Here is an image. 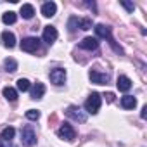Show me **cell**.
Wrapping results in <instances>:
<instances>
[{"label":"cell","instance_id":"6da1fadb","mask_svg":"<svg viewBox=\"0 0 147 147\" xmlns=\"http://www.w3.org/2000/svg\"><path fill=\"white\" fill-rule=\"evenodd\" d=\"M94 30H95L97 40H99V38H106V40L109 42V45L114 49V52L123 54V49H121L119 45H116V42H114V38H113V31H111V28H109V26H106V24H97Z\"/></svg>","mask_w":147,"mask_h":147},{"label":"cell","instance_id":"7a4b0ae2","mask_svg":"<svg viewBox=\"0 0 147 147\" xmlns=\"http://www.w3.org/2000/svg\"><path fill=\"white\" fill-rule=\"evenodd\" d=\"M100 104H102V97L97 92H92L88 95V99L85 100V109H87L88 114H97L99 109H100Z\"/></svg>","mask_w":147,"mask_h":147},{"label":"cell","instance_id":"3957f363","mask_svg":"<svg viewBox=\"0 0 147 147\" xmlns=\"http://www.w3.org/2000/svg\"><path fill=\"white\" fill-rule=\"evenodd\" d=\"M21 142L24 147H33L36 144V135H35V130L31 125H26L21 130Z\"/></svg>","mask_w":147,"mask_h":147},{"label":"cell","instance_id":"277c9868","mask_svg":"<svg viewBox=\"0 0 147 147\" xmlns=\"http://www.w3.org/2000/svg\"><path fill=\"white\" fill-rule=\"evenodd\" d=\"M66 116L71 118V119H75V121H78V123H85L87 121V113L82 111L78 106H69L66 109Z\"/></svg>","mask_w":147,"mask_h":147},{"label":"cell","instance_id":"5b68a950","mask_svg":"<svg viewBox=\"0 0 147 147\" xmlns=\"http://www.w3.org/2000/svg\"><path fill=\"white\" fill-rule=\"evenodd\" d=\"M57 135H59L61 138L67 140V142H71V140H75V138H76V131H75V128H73L69 123H62L61 128L57 130Z\"/></svg>","mask_w":147,"mask_h":147},{"label":"cell","instance_id":"8992f818","mask_svg":"<svg viewBox=\"0 0 147 147\" xmlns=\"http://www.w3.org/2000/svg\"><path fill=\"white\" fill-rule=\"evenodd\" d=\"M40 49V40L35 38V36H28V38H23L21 42V50L24 52H36Z\"/></svg>","mask_w":147,"mask_h":147},{"label":"cell","instance_id":"52a82bcc","mask_svg":"<svg viewBox=\"0 0 147 147\" xmlns=\"http://www.w3.org/2000/svg\"><path fill=\"white\" fill-rule=\"evenodd\" d=\"M88 76H90L92 83H95V85H107L109 80H111V76L107 73H100V71H95V69L88 73Z\"/></svg>","mask_w":147,"mask_h":147},{"label":"cell","instance_id":"ba28073f","mask_svg":"<svg viewBox=\"0 0 147 147\" xmlns=\"http://www.w3.org/2000/svg\"><path fill=\"white\" fill-rule=\"evenodd\" d=\"M49 78H50V82L54 85H64V82H66V69H62V67L52 69L50 75H49Z\"/></svg>","mask_w":147,"mask_h":147},{"label":"cell","instance_id":"9c48e42d","mask_svg":"<svg viewBox=\"0 0 147 147\" xmlns=\"http://www.w3.org/2000/svg\"><path fill=\"white\" fill-rule=\"evenodd\" d=\"M42 38H43V42L45 43H54L55 40H57V30L54 28V26H45L43 28V35H42Z\"/></svg>","mask_w":147,"mask_h":147},{"label":"cell","instance_id":"30bf717a","mask_svg":"<svg viewBox=\"0 0 147 147\" xmlns=\"http://www.w3.org/2000/svg\"><path fill=\"white\" fill-rule=\"evenodd\" d=\"M97 47H99V40L92 38V36H87L80 42V49H83V50H95Z\"/></svg>","mask_w":147,"mask_h":147},{"label":"cell","instance_id":"8fae6325","mask_svg":"<svg viewBox=\"0 0 147 147\" xmlns=\"http://www.w3.org/2000/svg\"><path fill=\"white\" fill-rule=\"evenodd\" d=\"M116 87H118V90H119V92H128V90L131 88V80H130L128 76L121 75V76H118Z\"/></svg>","mask_w":147,"mask_h":147},{"label":"cell","instance_id":"7c38bea8","mask_svg":"<svg viewBox=\"0 0 147 147\" xmlns=\"http://www.w3.org/2000/svg\"><path fill=\"white\" fill-rule=\"evenodd\" d=\"M55 12H57L55 2H45V4L42 5V14H43L45 18H52V16H55Z\"/></svg>","mask_w":147,"mask_h":147},{"label":"cell","instance_id":"4fadbf2b","mask_svg":"<svg viewBox=\"0 0 147 147\" xmlns=\"http://www.w3.org/2000/svg\"><path fill=\"white\" fill-rule=\"evenodd\" d=\"M43 94H45V85H43V83H40V82H36V83L31 87V99L38 100V99H42V97H43Z\"/></svg>","mask_w":147,"mask_h":147},{"label":"cell","instance_id":"5bb4252c","mask_svg":"<svg viewBox=\"0 0 147 147\" xmlns=\"http://www.w3.org/2000/svg\"><path fill=\"white\" fill-rule=\"evenodd\" d=\"M0 38H2V43H4L5 47H9V49H12V47L16 45V36H14L12 31H4Z\"/></svg>","mask_w":147,"mask_h":147},{"label":"cell","instance_id":"9a60e30c","mask_svg":"<svg viewBox=\"0 0 147 147\" xmlns=\"http://www.w3.org/2000/svg\"><path fill=\"white\" fill-rule=\"evenodd\" d=\"M19 14L23 16V19H31V18L35 16V7H33L31 4H23Z\"/></svg>","mask_w":147,"mask_h":147},{"label":"cell","instance_id":"2e32d148","mask_svg":"<svg viewBox=\"0 0 147 147\" xmlns=\"http://www.w3.org/2000/svg\"><path fill=\"white\" fill-rule=\"evenodd\" d=\"M121 106L125 109H133L137 106V99L133 95H125V97H121Z\"/></svg>","mask_w":147,"mask_h":147},{"label":"cell","instance_id":"e0dca14e","mask_svg":"<svg viewBox=\"0 0 147 147\" xmlns=\"http://www.w3.org/2000/svg\"><path fill=\"white\" fill-rule=\"evenodd\" d=\"M14 135H16V130H14L12 126H7V128L2 130V133H0V138H2L4 142H11V140L14 138Z\"/></svg>","mask_w":147,"mask_h":147},{"label":"cell","instance_id":"ac0fdd59","mask_svg":"<svg viewBox=\"0 0 147 147\" xmlns=\"http://www.w3.org/2000/svg\"><path fill=\"white\" fill-rule=\"evenodd\" d=\"M2 94H4V97H5L7 100H11V102L18 100V90L12 88V87H5V88L2 90Z\"/></svg>","mask_w":147,"mask_h":147},{"label":"cell","instance_id":"d6986e66","mask_svg":"<svg viewBox=\"0 0 147 147\" xmlns=\"http://www.w3.org/2000/svg\"><path fill=\"white\" fill-rule=\"evenodd\" d=\"M4 67H5V71L14 73V71H18V61L12 59V57H7V59L4 61Z\"/></svg>","mask_w":147,"mask_h":147},{"label":"cell","instance_id":"ffe728a7","mask_svg":"<svg viewBox=\"0 0 147 147\" xmlns=\"http://www.w3.org/2000/svg\"><path fill=\"white\" fill-rule=\"evenodd\" d=\"M2 21H4V24H14V23L18 21V14H16V12H12V11H9V12H4V16H2Z\"/></svg>","mask_w":147,"mask_h":147},{"label":"cell","instance_id":"44dd1931","mask_svg":"<svg viewBox=\"0 0 147 147\" xmlns=\"http://www.w3.org/2000/svg\"><path fill=\"white\" fill-rule=\"evenodd\" d=\"M30 88H31L30 80H26V78H19V80H18V90H19V92H28Z\"/></svg>","mask_w":147,"mask_h":147},{"label":"cell","instance_id":"7402d4cb","mask_svg":"<svg viewBox=\"0 0 147 147\" xmlns=\"http://www.w3.org/2000/svg\"><path fill=\"white\" fill-rule=\"evenodd\" d=\"M78 28L80 30H90L92 28V19L90 18H82V19H78Z\"/></svg>","mask_w":147,"mask_h":147},{"label":"cell","instance_id":"603a6c76","mask_svg":"<svg viewBox=\"0 0 147 147\" xmlns=\"http://www.w3.org/2000/svg\"><path fill=\"white\" fill-rule=\"evenodd\" d=\"M26 118H28L30 121H36V119L40 118V111H36V109H30V111H26Z\"/></svg>","mask_w":147,"mask_h":147},{"label":"cell","instance_id":"cb8c5ba5","mask_svg":"<svg viewBox=\"0 0 147 147\" xmlns=\"http://www.w3.org/2000/svg\"><path fill=\"white\" fill-rule=\"evenodd\" d=\"M67 28H69V31L73 33V31H76V28H78V18H69V23H67Z\"/></svg>","mask_w":147,"mask_h":147},{"label":"cell","instance_id":"d4e9b609","mask_svg":"<svg viewBox=\"0 0 147 147\" xmlns=\"http://www.w3.org/2000/svg\"><path fill=\"white\" fill-rule=\"evenodd\" d=\"M121 5L128 11V12H133V9H135V5L133 4H130V2H125V0H123V2H121Z\"/></svg>","mask_w":147,"mask_h":147},{"label":"cell","instance_id":"484cf974","mask_svg":"<svg viewBox=\"0 0 147 147\" xmlns=\"http://www.w3.org/2000/svg\"><path fill=\"white\" fill-rule=\"evenodd\" d=\"M104 97H106V100H107V102H113V100H114V94H113V92L104 94Z\"/></svg>","mask_w":147,"mask_h":147},{"label":"cell","instance_id":"4316f807","mask_svg":"<svg viewBox=\"0 0 147 147\" xmlns=\"http://www.w3.org/2000/svg\"><path fill=\"white\" fill-rule=\"evenodd\" d=\"M140 118H142V119H145V118H147V106H144V107H142V113H140Z\"/></svg>","mask_w":147,"mask_h":147},{"label":"cell","instance_id":"83f0119b","mask_svg":"<svg viewBox=\"0 0 147 147\" xmlns=\"http://www.w3.org/2000/svg\"><path fill=\"white\" fill-rule=\"evenodd\" d=\"M87 7H90V9H94V11H95V4H94V2H92V4H90V2H87Z\"/></svg>","mask_w":147,"mask_h":147},{"label":"cell","instance_id":"f1b7e54d","mask_svg":"<svg viewBox=\"0 0 147 147\" xmlns=\"http://www.w3.org/2000/svg\"><path fill=\"white\" fill-rule=\"evenodd\" d=\"M0 147H5V142H4L2 138H0Z\"/></svg>","mask_w":147,"mask_h":147}]
</instances>
